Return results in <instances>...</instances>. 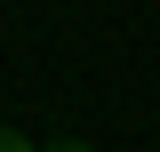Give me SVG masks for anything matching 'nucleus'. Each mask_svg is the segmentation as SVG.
Instances as JSON below:
<instances>
[{"instance_id":"obj_1","label":"nucleus","mask_w":160,"mask_h":152,"mask_svg":"<svg viewBox=\"0 0 160 152\" xmlns=\"http://www.w3.org/2000/svg\"><path fill=\"white\" fill-rule=\"evenodd\" d=\"M0 152H40V144H32V136H16L8 120H0Z\"/></svg>"},{"instance_id":"obj_2","label":"nucleus","mask_w":160,"mask_h":152,"mask_svg":"<svg viewBox=\"0 0 160 152\" xmlns=\"http://www.w3.org/2000/svg\"><path fill=\"white\" fill-rule=\"evenodd\" d=\"M40 152H96L88 136H56V144H40Z\"/></svg>"}]
</instances>
